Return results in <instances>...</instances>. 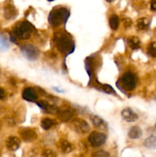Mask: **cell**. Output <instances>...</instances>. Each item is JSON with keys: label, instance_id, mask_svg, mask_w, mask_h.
Segmentation results:
<instances>
[{"label": "cell", "instance_id": "cell-15", "mask_svg": "<svg viewBox=\"0 0 156 157\" xmlns=\"http://www.w3.org/2000/svg\"><path fill=\"white\" fill-rule=\"evenodd\" d=\"M17 14V11L13 5L9 3L5 7V17L8 19H12L15 17Z\"/></svg>", "mask_w": 156, "mask_h": 157}, {"label": "cell", "instance_id": "cell-16", "mask_svg": "<svg viewBox=\"0 0 156 157\" xmlns=\"http://www.w3.org/2000/svg\"><path fill=\"white\" fill-rule=\"evenodd\" d=\"M85 67L87 70V74H88L89 77H90V80H92L94 74V61H93V58H87L85 61Z\"/></svg>", "mask_w": 156, "mask_h": 157}, {"label": "cell", "instance_id": "cell-6", "mask_svg": "<svg viewBox=\"0 0 156 157\" xmlns=\"http://www.w3.org/2000/svg\"><path fill=\"white\" fill-rule=\"evenodd\" d=\"M89 143L93 147H99L103 145L106 141V136L102 133L93 132L88 137Z\"/></svg>", "mask_w": 156, "mask_h": 157}, {"label": "cell", "instance_id": "cell-9", "mask_svg": "<svg viewBox=\"0 0 156 157\" xmlns=\"http://www.w3.org/2000/svg\"><path fill=\"white\" fill-rule=\"evenodd\" d=\"M90 120H91L93 125H94L97 129L102 130V131H106V130H108V124H107V123L103 119L99 117V116H96V115H91V116L90 117Z\"/></svg>", "mask_w": 156, "mask_h": 157}, {"label": "cell", "instance_id": "cell-1", "mask_svg": "<svg viewBox=\"0 0 156 157\" xmlns=\"http://www.w3.org/2000/svg\"><path fill=\"white\" fill-rule=\"evenodd\" d=\"M54 41L57 48L62 54L69 55L74 51L75 45L73 38L67 32H58L55 33Z\"/></svg>", "mask_w": 156, "mask_h": 157}, {"label": "cell", "instance_id": "cell-7", "mask_svg": "<svg viewBox=\"0 0 156 157\" xmlns=\"http://www.w3.org/2000/svg\"><path fill=\"white\" fill-rule=\"evenodd\" d=\"M72 127L73 129L77 133L85 134L90 132V127L88 123L82 119H75L72 121Z\"/></svg>", "mask_w": 156, "mask_h": 157}, {"label": "cell", "instance_id": "cell-10", "mask_svg": "<svg viewBox=\"0 0 156 157\" xmlns=\"http://www.w3.org/2000/svg\"><path fill=\"white\" fill-rule=\"evenodd\" d=\"M121 115H122V118L125 120L126 122L132 123V122H136L138 119H139V116L137 113H135L132 109L130 108H125L122 110L121 112Z\"/></svg>", "mask_w": 156, "mask_h": 157}, {"label": "cell", "instance_id": "cell-35", "mask_svg": "<svg viewBox=\"0 0 156 157\" xmlns=\"http://www.w3.org/2000/svg\"><path fill=\"white\" fill-rule=\"evenodd\" d=\"M154 128L156 129V124H155V125H154Z\"/></svg>", "mask_w": 156, "mask_h": 157}, {"label": "cell", "instance_id": "cell-5", "mask_svg": "<svg viewBox=\"0 0 156 157\" xmlns=\"http://www.w3.org/2000/svg\"><path fill=\"white\" fill-rule=\"evenodd\" d=\"M22 55L29 61H35L39 57L40 52L36 46L32 44H24L21 46Z\"/></svg>", "mask_w": 156, "mask_h": 157}, {"label": "cell", "instance_id": "cell-29", "mask_svg": "<svg viewBox=\"0 0 156 157\" xmlns=\"http://www.w3.org/2000/svg\"><path fill=\"white\" fill-rule=\"evenodd\" d=\"M123 24L125 28H129L132 25V21L129 19V18H124Z\"/></svg>", "mask_w": 156, "mask_h": 157}, {"label": "cell", "instance_id": "cell-30", "mask_svg": "<svg viewBox=\"0 0 156 157\" xmlns=\"http://www.w3.org/2000/svg\"><path fill=\"white\" fill-rule=\"evenodd\" d=\"M151 5V9L152 11H156V0H151L150 2Z\"/></svg>", "mask_w": 156, "mask_h": 157}, {"label": "cell", "instance_id": "cell-4", "mask_svg": "<svg viewBox=\"0 0 156 157\" xmlns=\"http://www.w3.org/2000/svg\"><path fill=\"white\" fill-rule=\"evenodd\" d=\"M119 82L121 88H123L127 91H132L136 88V78L132 72H125L120 78Z\"/></svg>", "mask_w": 156, "mask_h": 157}, {"label": "cell", "instance_id": "cell-18", "mask_svg": "<svg viewBox=\"0 0 156 157\" xmlns=\"http://www.w3.org/2000/svg\"><path fill=\"white\" fill-rule=\"evenodd\" d=\"M59 147L61 150V151L64 153H69L73 150V144H70L67 140H61L59 143Z\"/></svg>", "mask_w": 156, "mask_h": 157}, {"label": "cell", "instance_id": "cell-19", "mask_svg": "<svg viewBox=\"0 0 156 157\" xmlns=\"http://www.w3.org/2000/svg\"><path fill=\"white\" fill-rule=\"evenodd\" d=\"M56 124L57 123L54 120H52L50 119V118H47V117L44 118L41 122V127L45 130H49V129H50L52 127L56 125Z\"/></svg>", "mask_w": 156, "mask_h": 157}, {"label": "cell", "instance_id": "cell-3", "mask_svg": "<svg viewBox=\"0 0 156 157\" xmlns=\"http://www.w3.org/2000/svg\"><path fill=\"white\" fill-rule=\"evenodd\" d=\"M70 16V11L64 7H56L51 10L48 16V21L52 27H58L65 24Z\"/></svg>", "mask_w": 156, "mask_h": 157}, {"label": "cell", "instance_id": "cell-2", "mask_svg": "<svg viewBox=\"0 0 156 157\" xmlns=\"http://www.w3.org/2000/svg\"><path fill=\"white\" fill-rule=\"evenodd\" d=\"M35 31V27L27 21H21L16 25L13 29L12 35L10 39L12 41H15L16 39L25 40L28 39L32 34Z\"/></svg>", "mask_w": 156, "mask_h": 157}, {"label": "cell", "instance_id": "cell-31", "mask_svg": "<svg viewBox=\"0 0 156 157\" xmlns=\"http://www.w3.org/2000/svg\"><path fill=\"white\" fill-rule=\"evenodd\" d=\"M6 97V92H5L4 89L0 87V99H3Z\"/></svg>", "mask_w": 156, "mask_h": 157}, {"label": "cell", "instance_id": "cell-28", "mask_svg": "<svg viewBox=\"0 0 156 157\" xmlns=\"http://www.w3.org/2000/svg\"><path fill=\"white\" fill-rule=\"evenodd\" d=\"M42 156H47V157H54V156H56V154H55L52 150H44V152H43L42 153Z\"/></svg>", "mask_w": 156, "mask_h": 157}, {"label": "cell", "instance_id": "cell-25", "mask_svg": "<svg viewBox=\"0 0 156 157\" xmlns=\"http://www.w3.org/2000/svg\"><path fill=\"white\" fill-rule=\"evenodd\" d=\"M99 89L106 94H116V91L114 90V89L109 84H101Z\"/></svg>", "mask_w": 156, "mask_h": 157}, {"label": "cell", "instance_id": "cell-21", "mask_svg": "<svg viewBox=\"0 0 156 157\" xmlns=\"http://www.w3.org/2000/svg\"><path fill=\"white\" fill-rule=\"evenodd\" d=\"M37 104H38V106L41 110H44V111L48 112V113H54V108L53 106L47 104L46 101H41L39 102H37Z\"/></svg>", "mask_w": 156, "mask_h": 157}, {"label": "cell", "instance_id": "cell-23", "mask_svg": "<svg viewBox=\"0 0 156 157\" xmlns=\"http://www.w3.org/2000/svg\"><path fill=\"white\" fill-rule=\"evenodd\" d=\"M109 23H110V26L112 29H113V30H116V29H118V27H119V17L116 15H112V16L110 17Z\"/></svg>", "mask_w": 156, "mask_h": 157}, {"label": "cell", "instance_id": "cell-32", "mask_svg": "<svg viewBox=\"0 0 156 157\" xmlns=\"http://www.w3.org/2000/svg\"><path fill=\"white\" fill-rule=\"evenodd\" d=\"M106 2H113L114 0H106Z\"/></svg>", "mask_w": 156, "mask_h": 157}, {"label": "cell", "instance_id": "cell-24", "mask_svg": "<svg viewBox=\"0 0 156 157\" xmlns=\"http://www.w3.org/2000/svg\"><path fill=\"white\" fill-rule=\"evenodd\" d=\"M148 54L152 58H156V42L150 43L148 47Z\"/></svg>", "mask_w": 156, "mask_h": 157}, {"label": "cell", "instance_id": "cell-14", "mask_svg": "<svg viewBox=\"0 0 156 157\" xmlns=\"http://www.w3.org/2000/svg\"><path fill=\"white\" fill-rule=\"evenodd\" d=\"M142 129L140 128L138 126H134V127H131L130 130H128V137L131 138L132 140H136L139 139L142 136Z\"/></svg>", "mask_w": 156, "mask_h": 157}, {"label": "cell", "instance_id": "cell-33", "mask_svg": "<svg viewBox=\"0 0 156 157\" xmlns=\"http://www.w3.org/2000/svg\"><path fill=\"white\" fill-rule=\"evenodd\" d=\"M47 1H49V2H53V1H54V0H47Z\"/></svg>", "mask_w": 156, "mask_h": 157}, {"label": "cell", "instance_id": "cell-27", "mask_svg": "<svg viewBox=\"0 0 156 157\" xmlns=\"http://www.w3.org/2000/svg\"><path fill=\"white\" fill-rule=\"evenodd\" d=\"M8 46H9V44H8L6 40L4 38L0 36V48L2 49H6L8 48Z\"/></svg>", "mask_w": 156, "mask_h": 157}, {"label": "cell", "instance_id": "cell-22", "mask_svg": "<svg viewBox=\"0 0 156 157\" xmlns=\"http://www.w3.org/2000/svg\"><path fill=\"white\" fill-rule=\"evenodd\" d=\"M150 21L147 18H141L137 20V26L140 30H145L149 27Z\"/></svg>", "mask_w": 156, "mask_h": 157}, {"label": "cell", "instance_id": "cell-13", "mask_svg": "<svg viewBox=\"0 0 156 157\" xmlns=\"http://www.w3.org/2000/svg\"><path fill=\"white\" fill-rule=\"evenodd\" d=\"M58 116L61 121H64V122H67V121H70L73 116V113L71 110L70 109H62V110H59L58 111Z\"/></svg>", "mask_w": 156, "mask_h": 157}, {"label": "cell", "instance_id": "cell-26", "mask_svg": "<svg viewBox=\"0 0 156 157\" xmlns=\"http://www.w3.org/2000/svg\"><path fill=\"white\" fill-rule=\"evenodd\" d=\"M93 156H96V157H108L110 156V153H107L106 151H104V150H100V151L96 152L95 153H93L92 155Z\"/></svg>", "mask_w": 156, "mask_h": 157}, {"label": "cell", "instance_id": "cell-11", "mask_svg": "<svg viewBox=\"0 0 156 157\" xmlns=\"http://www.w3.org/2000/svg\"><path fill=\"white\" fill-rule=\"evenodd\" d=\"M21 145V140L16 136H10L6 140V147L10 151H16Z\"/></svg>", "mask_w": 156, "mask_h": 157}, {"label": "cell", "instance_id": "cell-17", "mask_svg": "<svg viewBox=\"0 0 156 157\" xmlns=\"http://www.w3.org/2000/svg\"><path fill=\"white\" fill-rule=\"evenodd\" d=\"M144 146L148 150H155L156 149V136L151 135L144 141Z\"/></svg>", "mask_w": 156, "mask_h": 157}, {"label": "cell", "instance_id": "cell-34", "mask_svg": "<svg viewBox=\"0 0 156 157\" xmlns=\"http://www.w3.org/2000/svg\"><path fill=\"white\" fill-rule=\"evenodd\" d=\"M154 101H155V102H156V96H155V98H154Z\"/></svg>", "mask_w": 156, "mask_h": 157}, {"label": "cell", "instance_id": "cell-20", "mask_svg": "<svg viewBox=\"0 0 156 157\" xmlns=\"http://www.w3.org/2000/svg\"><path fill=\"white\" fill-rule=\"evenodd\" d=\"M128 44L131 47V48H132L133 50H136L140 48L141 41L138 37L132 36L128 39Z\"/></svg>", "mask_w": 156, "mask_h": 157}, {"label": "cell", "instance_id": "cell-12", "mask_svg": "<svg viewBox=\"0 0 156 157\" xmlns=\"http://www.w3.org/2000/svg\"><path fill=\"white\" fill-rule=\"evenodd\" d=\"M21 136L25 142H33L37 139V133L32 129L26 128L21 132Z\"/></svg>", "mask_w": 156, "mask_h": 157}, {"label": "cell", "instance_id": "cell-8", "mask_svg": "<svg viewBox=\"0 0 156 157\" xmlns=\"http://www.w3.org/2000/svg\"><path fill=\"white\" fill-rule=\"evenodd\" d=\"M22 98L23 99L29 102H36L38 101V96L35 89L32 87H26L22 92Z\"/></svg>", "mask_w": 156, "mask_h": 157}]
</instances>
